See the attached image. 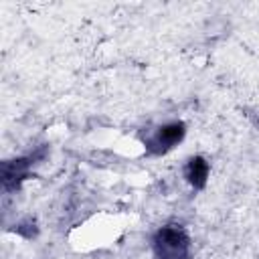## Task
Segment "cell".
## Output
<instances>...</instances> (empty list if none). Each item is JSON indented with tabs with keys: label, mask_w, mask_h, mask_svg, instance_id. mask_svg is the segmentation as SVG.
<instances>
[{
	"label": "cell",
	"mask_w": 259,
	"mask_h": 259,
	"mask_svg": "<svg viewBox=\"0 0 259 259\" xmlns=\"http://www.w3.org/2000/svg\"><path fill=\"white\" fill-rule=\"evenodd\" d=\"M180 136H182V125H170V127H164V130L160 132L158 140H160V144L170 146V144H174L176 140H180Z\"/></svg>",
	"instance_id": "1"
},
{
	"label": "cell",
	"mask_w": 259,
	"mask_h": 259,
	"mask_svg": "<svg viewBox=\"0 0 259 259\" xmlns=\"http://www.w3.org/2000/svg\"><path fill=\"white\" fill-rule=\"evenodd\" d=\"M204 174H206V166H204V162L202 160H192L190 162V180L194 182H202V178H204Z\"/></svg>",
	"instance_id": "2"
}]
</instances>
